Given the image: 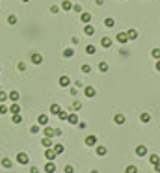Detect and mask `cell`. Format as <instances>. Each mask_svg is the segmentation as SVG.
Returning a JSON list of instances; mask_svg holds the SVG:
<instances>
[{
  "instance_id": "obj_1",
  "label": "cell",
  "mask_w": 160,
  "mask_h": 173,
  "mask_svg": "<svg viewBox=\"0 0 160 173\" xmlns=\"http://www.w3.org/2000/svg\"><path fill=\"white\" fill-rule=\"evenodd\" d=\"M17 162L21 166H26L28 162H30V156L26 155V153H19V155H17Z\"/></svg>"
},
{
  "instance_id": "obj_2",
  "label": "cell",
  "mask_w": 160,
  "mask_h": 173,
  "mask_svg": "<svg viewBox=\"0 0 160 173\" xmlns=\"http://www.w3.org/2000/svg\"><path fill=\"white\" fill-rule=\"evenodd\" d=\"M80 21L89 24V23H91V13H89V11H82V13H80Z\"/></svg>"
},
{
  "instance_id": "obj_3",
  "label": "cell",
  "mask_w": 160,
  "mask_h": 173,
  "mask_svg": "<svg viewBox=\"0 0 160 173\" xmlns=\"http://www.w3.org/2000/svg\"><path fill=\"white\" fill-rule=\"evenodd\" d=\"M56 153H54V149H52V147H51V149H47V151H45V158H47L48 162H52L54 158H56Z\"/></svg>"
},
{
  "instance_id": "obj_4",
  "label": "cell",
  "mask_w": 160,
  "mask_h": 173,
  "mask_svg": "<svg viewBox=\"0 0 160 173\" xmlns=\"http://www.w3.org/2000/svg\"><path fill=\"white\" fill-rule=\"evenodd\" d=\"M84 95H86L88 99L95 97V88H93V86H86V88H84Z\"/></svg>"
},
{
  "instance_id": "obj_5",
  "label": "cell",
  "mask_w": 160,
  "mask_h": 173,
  "mask_svg": "<svg viewBox=\"0 0 160 173\" xmlns=\"http://www.w3.org/2000/svg\"><path fill=\"white\" fill-rule=\"evenodd\" d=\"M84 143H86L88 147H93V145H97V136H88V138L86 140H84Z\"/></svg>"
},
{
  "instance_id": "obj_6",
  "label": "cell",
  "mask_w": 160,
  "mask_h": 173,
  "mask_svg": "<svg viewBox=\"0 0 160 173\" xmlns=\"http://www.w3.org/2000/svg\"><path fill=\"white\" fill-rule=\"evenodd\" d=\"M30 60H32V63H34V65H39V63L43 62V56L39 54V52H34V54H32V58H30Z\"/></svg>"
},
{
  "instance_id": "obj_7",
  "label": "cell",
  "mask_w": 160,
  "mask_h": 173,
  "mask_svg": "<svg viewBox=\"0 0 160 173\" xmlns=\"http://www.w3.org/2000/svg\"><path fill=\"white\" fill-rule=\"evenodd\" d=\"M58 82H60V86H62V88H67V86L71 84V78L63 75V76H60V80H58Z\"/></svg>"
},
{
  "instance_id": "obj_8",
  "label": "cell",
  "mask_w": 160,
  "mask_h": 173,
  "mask_svg": "<svg viewBox=\"0 0 160 173\" xmlns=\"http://www.w3.org/2000/svg\"><path fill=\"white\" fill-rule=\"evenodd\" d=\"M116 39L119 43H127L128 41V35H127V32H119L117 35H116Z\"/></svg>"
},
{
  "instance_id": "obj_9",
  "label": "cell",
  "mask_w": 160,
  "mask_h": 173,
  "mask_svg": "<svg viewBox=\"0 0 160 173\" xmlns=\"http://www.w3.org/2000/svg\"><path fill=\"white\" fill-rule=\"evenodd\" d=\"M67 123H71V125H78V115L74 114V112L67 115Z\"/></svg>"
},
{
  "instance_id": "obj_10",
  "label": "cell",
  "mask_w": 160,
  "mask_h": 173,
  "mask_svg": "<svg viewBox=\"0 0 160 173\" xmlns=\"http://www.w3.org/2000/svg\"><path fill=\"white\" fill-rule=\"evenodd\" d=\"M43 134L47 136V138H52V136H56V129H51V127H45Z\"/></svg>"
},
{
  "instance_id": "obj_11",
  "label": "cell",
  "mask_w": 160,
  "mask_h": 173,
  "mask_svg": "<svg viewBox=\"0 0 160 173\" xmlns=\"http://www.w3.org/2000/svg\"><path fill=\"white\" fill-rule=\"evenodd\" d=\"M47 123H48V115L41 114V115H39V117H37V125H39V127H45Z\"/></svg>"
},
{
  "instance_id": "obj_12",
  "label": "cell",
  "mask_w": 160,
  "mask_h": 173,
  "mask_svg": "<svg viewBox=\"0 0 160 173\" xmlns=\"http://www.w3.org/2000/svg\"><path fill=\"white\" fill-rule=\"evenodd\" d=\"M136 155H138V156H145V155H147V147H145V145H138V147H136Z\"/></svg>"
},
{
  "instance_id": "obj_13",
  "label": "cell",
  "mask_w": 160,
  "mask_h": 173,
  "mask_svg": "<svg viewBox=\"0 0 160 173\" xmlns=\"http://www.w3.org/2000/svg\"><path fill=\"white\" fill-rule=\"evenodd\" d=\"M62 9H63V11H71V9H73L71 0H63V2H62Z\"/></svg>"
},
{
  "instance_id": "obj_14",
  "label": "cell",
  "mask_w": 160,
  "mask_h": 173,
  "mask_svg": "<svg viewBox=\"0 0 160 173\" xmlns=\"http://www.w3.org/2000/svg\"><path fill=\"white\" fill-rule=\"evenodd\" d=\"M19 97H21V95H19V91H9V93H8V99L13 101V103H17Z\"/></svg>"
},
{
  "instance_id": "obj_15",
  "label": "cell",
  "mask_w": 160,
  "mask_h": 173,
  "mask_svg": "<svg viewBox=\"0 0 160 173\" xmlns=\"http://www.w3.org/2000/svg\"><path fill=\"white\" fill-rule=\"evenodd\" d=\"M41 143H43L45 149H51V147H52V138H47V136H45V138L41 140Z\"/></svg>"
},
{
  "instance_id": "obj_16",
  "label": "cell",
  "mask_w": 160,
  "mask_h": 173,
  "mask_svg": "<svg viewBox=\"0 0 160 173\" xmlns=\"http://www.w3.org/2000/svg\"><path fill=\"white\" fill-rule=\"evenodd\" d=\"M54 171H56L54 162H47V166H45V173H54Z\"/></svg>"
},
{
  "instance_id": "obj_17",
  "label": "cell",
  "mask_w": 160,
  "mask_h": 173,
  "mask_svg": "<svg viewBox=\"0 0 160 173\" xmlns=\"http://www.w3.org/2000/svg\"><path fill=\"white\" fill-rule=\"evenodd\" d=\"M101 45L104 49H110V47H112V39H110V37H101Z\"/></svg>"
},
{
  "instance_id": "obj_18",
  "label": "cell",
  "mask_w": 160,
  "mask_h": 173,
  "mask_svg": "<svg viewBox=\"0 0 160 173\" xmlns=\"http://www.w3.org/2000/svg\"><path fill=\"white\" fill-rule=\"evenodd\" d=\"M9 112H11V114H21V106H19L17 103H13L11 106H9V108H8Z\"/></svg>"
},
{
  "instance_id": "obj_19",
  "label": "cell",
  "mask_w": 160,
  "mask_h": 173,
  "mask_svg": "<svg viewBox=\"0 0 160 173\" xmlns=\"http://www.w3.org/2000/svg\"><path fill=\"white\" fill-rule=\"evenodd\" d=\"M95 153H97L99 156H104L108 151H106V147H104V145H97V149H95Z\"/></svg>"
},
{
  "instance_id": "obj_20",
  "label": "cell",
  "mask_w": 160,
  "mask_h": 173,
  "mask_svg": "<svg viewBox=\"0 0 160 173\" xmlns=\"http://www.w3.org/2000/svg\"><path fill=\"white\" fill-rule=\"evenodd\" d=\"M114 121H116L117 125H123L125 123V115L123 114H116V115H114Z\"/></svg>"
},
{
  "instance_id": "obj_21",
  "label": "cell",
  "mask_w": 160,
  "mask_h": 173,
  "mask_svg": "<svg viewBox=\"0 0 160 173\" xmlns=\"http://www.w3.org/2000/svg\"><path fill=\"white\" fill-rule=\"evenodd\" d=\"M84 34H86V35H93L95 34V28L91 26V24H86V26H84Z\"/></svg>"
},
{
  "instance_id": "obj_22",
  "label": "cell",
  "mask_w": 160,
  "mask_h": 173,
  "mask_svg": "<svg viewBox=\"0 0 160 173\" xmlns=\"http://www.w3.org/2000/svg\"><path fill=\"white\" fill-rule=\"evenodd\" d=\"M127 35H128V41H131V39L134 41V39L138 37V32H136V30H134V28H131V30H128V32H127Z\"/></svg>"
},
{
  "instance_id": "obj_23",
  "label": "cell",
  "mask_w": 160,
  "mask_h": 173,
  "mask_svg": "<svg viewBox=\"0 0 160 173\" xmlns=\"http://www.w3.org/2000/svg\"><path fill=\"white\" fill-rule=\"evenodd\" d=\"M52 149H54V153H56V155H62V153H63V145H62V143H54Z\"/></svg>"
},
{
  "instance_id": "obj_24",
  "label": "cell",
  "mask_w": 160,
  "mask_h": 173,
  "mask_svg": "<svg viewBox=\"0 0 160 173\" xmlns=\"http://www.w3.org/2000/svg\"><path fill=\"white\" fill-rule=\"evenodd\" d=\"M140 121H142V123H149V121H151V115H149L147 112H143V114L140 115Z\"/></svg>"
},
{
  "instance_id": "obj_25",
  "label": "cell",
  "mask_w": 160,
  "mask_h": 173,
  "mask_svg": "<svg viewBox=\"0 0 160 173\" xmlns=\"http://www.w3.org/2000/svg\"><path fill=\"white\" fill-rule=\"evenodd\" d=\"M63 56H65V58H73V56H74V49H71V47L65 49V50H63Z\"/></svg>"
},
{
  "instance_id": "obj_26",
  "label": "cell",
  "mask_w": 160,
  "mask_h": 173,
  "mask_svg": "<svg viewBox=\"0 0 160 173\" xmlns=\"http://www.w3.org/2000/svg\"><path fill=\"white\" fill-rule=\"evenodd\" d=\"M80 108H82V103H80V101H74L73 106H71V112H78Z\"/></svg>"
},
{
  "instance_id": "obj_27",
  "label": "cell",
  "mask_w": 160,
  "mask_h": 173,
  "mask_svg": "<svg viewBox=\"0 0 160 173\" xmlns=\"http://www.w3.org/2000/svg\"><path fill=\"white\" fill-rule=\"evenodd\" d=\"M114 24H116V21H114V19H112V17H108V19H104V26H106V28H112V26H114Z\"/></svg>"
},
{
  "instance_id": "obj_28",
  "label": "cell",
  "mask_w": 160,
  "mask_h": 173,
  "mask_svg": "<svg viewBox=\"0 0 160 173\" xmlns=\"http://www.w3.org/2000/svg\"><path fill=\"white\" fill-rule=\"evenodd\" d=\"M99 71H101V73H106V71H108V63L106 62H99Z\"/></svg>"
},
{
  "instance_id": "obj_29",
  "label": "cell",
  "mask_w": 160,
  "mask_h": 173,
  "mask_svg": "<svg viewBox=\"0 0 160 173\" xmlns=\"http://www.w3.org/2000/svg\"><path fill=\"white\" fill-rule=\"evenodd\" d=\"M149 162H151L153 166L158 164V162H160V156H158V155H151V156H149Z\"/></svg>"
},
{
  "instance_id": "obj_30",
  "label": "cell",
  "mask_w": 160,
  "mask_h": 173,
  "mask_svg": "<svg viewBox=\"0 0 160 173\" xmlns=\"http://www.w3.org/2000/svg\"><path fill=\"white\" fill-rule=\"evenodd\" d=\"M60 110H62V108H60V104H52L51 106V114H54V115H58Z\"/></svg>"
},
{
  "instance_id": "obj_31",
  "label": "cell",
  "mask_w": 160,
  "mask_h": 173,
  "mask_svg": "<svg viewBox=\"0 0 160 173\" xmlns=\"http://www.w3.org/2000/svg\"><path fill=\"white\" fill-rule=\"evenodd\" d=\"M125 173H138V167H136V166H127Z\"/></svg>"
},
{
  "instance_id": "obj_32",
  "label": "cell",
  "mask_w": 160,
  "mask_h": 173,
  "mask_svg": "<svg viewBox=\"0 0 160 173\" xmlns=\"http://www.w3.org/2000/svg\"><path fill=\"white\" fill-rule=\"evenodd\" d=\"M67 115H69V114H67V112H63V110H60V114H58V117H60V119H62V121H67Z\"/></svg>"
},
{
  "instance_id": "obj_33",
  "label": "cell",
  "mask_w": 160,
  "mask_h": 173,
  "mask_svg": "<svg viewBox=\"0 0 160 173\" xmlns=\"http://www.w3.org/2000/svg\"><path fill=\"white\" fill-rule=\"evenodd\" d=\"M2 166L4 167H11L13 164H11V160H9V158H2Z\"/></svg>"
},
{
  "instance_id": "obj_34",
  "label": "cell",
  "mask_w": 160,
  "mask_h": 173,
  "mask_svg": "<svg viewBox=\"0 0 160 173\" xmlns=\"http://www.w3.org/2000/svg\"><path fill=\"white\" fill-rule=\"evenodd\" d=\"M21 121H22L21 114H13V123H21Z\"/></svg>"
},
{
  "instance_id": "obj_35",
  "label": "cell",
  "mask_w": 160,
  "mask_h": 173,
  "mask_svg": "<svg viewBox=\"0 0 160 173\" xmlns=\"http://www.w3.org/2000/svg\"><path fill=\"white\" fill-rule=\"evenodd\" d=\"M151 56H153V58H156V60H160V49H153Z\"/></svg>"
},
{
  "instance_id": "obj_36",
  "label": "cell",
  "mask_w": 160,
  "mask_h": 173,
  "mask_svg": "<svg viewBox=\"0 0 160 173\" xmlns=\"http://www.w3.org/2000/svg\"><path fill=\"white\" fill-rule=\"evenodd\" d=\"M8 23L11 24V26H13V24H17V17H15V15H9V17H8Z\"/></svg>"
},
{
  "instance_id": "obj_37",
  "label": "cell",
  "mask_w": 160,
  "mask_h": 173,
  "mask_svg": "<svg viewBox=\"0 0 160 173\" xmlns=\"http://www.w3.org/2000/svg\"><path fill=\"white\" fill-rule=\"evenodd\" d=\"M80 69H82V73H89V71H91V67H89V63H84Z\"/></svg>"
},
{
  "instance_id": "obj_38",
  "label": "cell",
  "mask_w": 160,
  "mask_h": 173,
  "mask_svg": "<svg viewBox=\"0 0 160 173\" xmlns=\"http://www.w3.org/2000/svg\"><path fill=\"white\" fill-rule=\"evenodd\" d=\"M86 52H88V54H95V47H93V45H88V47H86Z\"/></svg>"
},
{
  "instance_id": "obj_39",
  "label": "cell",
  "mask_w": 160,
  "mask_h": 173,
  "mask_svg": "<svg viewBox=\"0 0 160 173\" xmlns=\"http://www.w3.org/2000/svg\"><path fill=\"white\" fill-rule=\"evenodd\" d=\"M63 171H65V173H74V167H73V166H69V164H67L65 167H63Z\"/></svg>"
},
{
  "instance_id": "obj_40",
  "label": "cell",
  "mask_w": 160,
  "mask_h": 173,
  "mask_svg": "<svg viewBox=\"0 0 160 173\" xmlns=\"http://www.w3.org/2000/svg\"><path fill=\"white\" fill-rule=\"evenodd\" d=\"M30 132H32V134H37V132H39V125H34V127H30Z\"/></svg>"
},
{
  "instance_id": "obj_41",
  "label": "cell",
  "mask_w": 160,
  "mask_h": 173,
  "mask_svg": "<svg viewBox=\"0 0 160 173\" xmlns=\"http://www.w3.org/2000/svg\"><path fill=\"white\" fill-rule=\"evenodd\" d=\"M8 112H9V110H8V106H4V104H2V106H0V115H4V114H8Z\"/></svg>"
},
{
  "instance_id": "obj_42",
  "label": "cell",
  "mask_w": 160,
  "mask_h": 173,
  "mask_svg": "<svg viewBox=\"0 0 160 173\" xmlns=\"http://www.w3.org/2000/svg\"><path fill=\"white\" fill-rule=\"evenodd\" d=\"M6 99H8V93H4V91H0V103H4Z\"/></svg>"
},
{
  "instance_id": "obj_43",
  "label": "cell",
  "mask_w": 160,
  "mask_h": 173,
  "mask_svg": "<svg viewBox=\"0 0 160 173\" xmlns=\"http://www.w3.org/2000/svg\"><path fill=\"white\" fill-rule=\"evenodd\" d=\"M73 11H76V13H82V8H80L78 4H74V6H73Z\"/></svg>"
},
{
  "instance_id": "obj_44",
  "label": "cell",
  "mask_w": 160,
  "mask_h": 173,
  "mask_svg": "<svg viewBox=\"0 0 160 173\" xmlns=\"http://www.w3.org/2000/svg\"><path fill=\"white\" fill-rule=\"evenodd\" d=\"M17 69H19V71H24V69H26V63H24V62H21V63L17 65Z\"/></svg>"
},
{
  "instance_id": "obj_45",
  "label": "cell",
  "mask_w": 160,
  "mask_h": 173,
  "mask_svg": "<svg viewBox=\"0 0 160 173\" xmlns=\"http://www.w3.org/2000/svg\"><path fill=\"white\" fill-rule=\"evenodd\" d=\"M69 93H71V95H73V97H74V95H76V93H78V91H76V88H71V89H69Z\"/></svg>"
},
{
  "instance_id": "obj_46",
  "label": "cell",
  "mask_w": 160,
  "mask_h": 173,
  "mask_svg": "<svg viewBox=\"0 0 160 173\" xmlns=\"http://www.w3.org/2000/svg\"><path fill=\"white\" fill-rule=\"evenodd\" d=\"M30 173H39V169H37L36 166H32V167H30Z\"/></svg>"
},
{
  "instance_id": "obj_47",
  "label": "cell",
  "mask_w": 160,
  "mask_h": 173,
  "mask_svg": "<svg viewBox=\"0 0 160 173\" xmlns=\"http://www.w3.org/2000/svg\"><path fill=\"white\" fill-rule=\"evenodd\" d=\"M58 9H60L58 6H51V11H52V13H58Z\"/></svg>"
},
{
  "instance_id": "obj_48",
  "label": "cell",
  "mask_w": 160,
  "mask_h": 173,
  "mask_svg": "<svg viewBox=\"0 0 160 173\" xmlns=\"http://www.w3.org/2000/svg\"><path fill=\"white\" fill-rule=\"evenodd\" d=\"M154 171H158V173H160V162H158V164H154Z\"/></svg>"
},
{
  "instance_id": "obj_49",
  "label": "cell",
  "mask_w": 160,
  "mask_h": 173,
  "mask_svg": "<svg viewBox=\"0 0 160 173\" xmlns=\"http://www.w3.org/2000/svg\"><path fill=\"white\" fill-rule=\"evenodd\" d=\"M102 2H104V0H95V4H97V6H102Z\"/></svg>"
},
{
  "instance_id": "obj_50",
  "label": "cell",
  "mask_w": 160,
  "mask_h": 173,
  "mask_svg": "<svg viewBox=\"0 0 160 173\" xmlns=\"http://www.w3.org/2000/svg\"><path fill=\"white\" fill-rule=\"evenodd\" d=\"M156 71H160V60L156 62Z\"/></svg>"
},
{
  "instance_id": "obj_51",
  "label": "cell",
  "mask_w": 160,
  "mask_h": 173,
  "mask_svg": "<svg viewBox=\"0 0 160 173\" xmlns=\"http://www.w3.org/2000/svg\"><path fill=\"white\" fill-rule=\"evenodd\" d=\"M22 2H30V0H22Z\"/></svg>"
}]
</instances>
